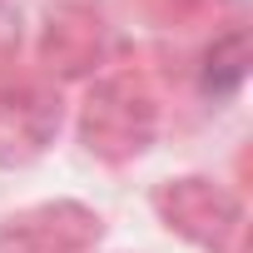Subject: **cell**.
<instances>
[{"label": "cell", "mask_w": 253, "mask_h": 253, "mask_svg": "<svg viewBox=\"0 0 253 253\" xmlns=\"http://www.w3.org/2000/svg\"><path fill=\"white\" fill-rule=\"evenodd\" d=\"M104 213L80 199H40L0 218V253H94Z\"/></svg>", "instance_id": "5b68a950"}, {"label": "cell", "mask_w": 253, "mask_h": 253, "mask_svg": "<svg viewBox=\"0 0 253 253\" xmlns=\"http://www.w3.org/2000/svg\"><path fill=\"white\" fill-rule=\"evenodd\" d=\"M124 5L154 30H184V25H204V20L228 15L238 0H124Z\"/></svg>", "instance_id": "52a82bcc"}, {"label": "cell", "mask_w": 253, "mask_h": 253, "mask_svg": "<svg viewBox=\"0 0 253 253\" xmlns=\"http://www.w3.org/2000/svg\"><path fill=\"white\" fill-rule=\"evenodd\" d=\"M35 60L50 84H84L109 60V25L94 0H50L35 25Z\"/></svg>", "instance_id": "277c9868"}, {"label": "cell", "mask_w": 253, "mask_h": 253, "mask_svg": "<svg viewBox=\"0 0 253 253\" xmlns=\"http://www.w3.org/2000/svg\"><path fill=\"white\" fill-rule=\"evenodd\" d=\"M65 129V94L45 75H0V169L40 164Z\"/></svg>", "instance_id": "3957f363"}, {"label": "cell", "mask_w": 253, "mask_h": 253, "mask_svg": "<svg viewBox=\"0 0 253 253\" xmlns=\"http://www.w3.org/2000/svg\"><path fill=\"white\" fill-rule=\"evenodd\" d=\"M159 124H164V104L144 70L119 65V70H99L94 80H84V94L75 104V134L89 159L109 169L144 159L159 139Z\"/></svg>", "instance_id": "6da1fadb"}, {"label": "cell", "mask_w": 253, "mask_h": 253, "mask_svg": "<svg viewBox=\"0 0 253 253\" xmlns=\"http://www.w3.org/2000/svg\"><path fill=\"white\" fill-rule=\"evenodd\" d=\"M154 218L199 253H233L243 238V194L213 174H174L149 189Z\"/></svg>", "instance_id": "7a4b0ae2"}, {"label": "cell", "mask_w": 253, "mask_h": 253, "mask_svg": "<svg viewBox=\"0 0 253 253\" xmlns=\"http://www.w3.org/2000/svg\"><path fill=\"white\" fill-rule=\"evenodd\" d=\"M248 30L243 25H228V30H218L209 45H204V60H199V84H204V94H213V99H228V94H238L243 89V80H248Z\"/></svg>", "instance_id": "8992f818"}, {"label": "cell", "mask_w": 253, "mask_h": 253, "mask_svg": "<svg viewBox=\"0 0 253 253\" xmlns=\"http://www.w3.org/2000/svg\"><path fill=\"white\" fill-rule=\"evenodd\" d=\"M20 30H25L20 10L10 5V0H0V75H5L15 65V55H20Z\"/></svg>", "instance_id": "ba28073f"}]
</instances>
